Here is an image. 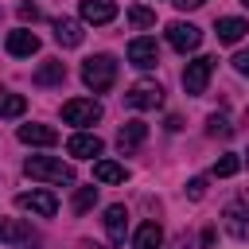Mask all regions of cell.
Listing matches in <instances>:
<instances>
[{
    "label": "cell",
    "mask_w": 249,
    "mask_h": 249,
    "mask_svg": "<svg viewBox=\"0 0 249 249\" xmlns=\"http://www.w3.org/2000/svg\"><path fill=\"white\" fill-rule=\"evenodd\" d=\"M93 249H97V245H93Z\"/></svg>",
    "instance_id": "836d02e7"
},
{
    "label": "cell",
    "mask_w": 249,
    "mask_h": 249,
    "mask_svg": "<svg viewBox=\"0 0 249 249\" xmlns=\"http://www.w3.org/2000/svg\"><path fill=\"white\" fill-rule=\"evenodd\" d=\"M19 140L31 144V148H54L58 144V132L51 124H19Z\"/></svg>",
    "instance_id": "5bb4252c"
},
{
    "label": "cell",
    "mask_w": 249,
    "mask_h": 249,
    "mask_svg": "<svg viewBox=\"0 0 249 249\" xmlns=\"http://www.w3.org/2000/svg\"><path fill=\"white\" fill-rule=\"evenodd\" d=\"M105 233H109L113 245H124V233H128V210H124L121 202L105 210Z\"/></svg>",
    "instance_id": "9a60e30c"
},
{
    "label": "cell",
    "mask_w": 249,
    "mask_h": 249,
    "mask_svg": "<svg viewBox=\"0 0 249 249\" xmlns=\"http://www.w3.org/2000/svg\"><path fill=\"white\" fill-rule=\"evenodd\" d=\"M23 109H27V97L0 86V117H23Z\"/></svg>",
    "instance_id": "7402d4cb"
},
{
    "label": "cell",
    "mask_w": 249,
    "mask_h": 249,
    "mask_svg": "<svg viewBox=\"0 0 249 249\" xmlns=\"http://www.w3.org/2000/svg\"><path fill=\"white\" fill-rule=\"evenodd\" d=\"M82 39H86V31H82L78 19H66V16L54 19V43H58V47H78Z\"/></svg>",
    "instance_id": "ac0fdd59"
},
{
    "label": "cell",
    "mask_w": 249,
    "mask_h": 249,
    "mask_svg": "<svg viewBox=\"0 0 249 249\" xmlns=\"http://www.w3.org/2000/svg\"><path fill=\"white\" fill-rule=\"evenodd\" d=\"M128 23H132L136 31H144V27H152V23H156V12H152V8H140V4H136V8H128Z\"/></svg>",
    "instance_id": "603a6c76"
},
{
    "label": "cell",
    "mask_w": 249,
    "mask_h": 249,
    "mask_svg": "<svg viewBox=\"0 0 249 249\" xmlns=\"http://www.w3.org/2000/svg\"><path fill=\"white\" fill-rule=\"evenodd\" d=\"M241 4H245V8H249V0H241Z\"/></svg>",
    "instance_id": "d6a6232c"
},
{
    "label": "cell",
    "mask_w": 249,
    "mask_h": 249,
    "mask_svg": "<svg viewBox=\"0 0 249 249\" xmlns=\"http://www.w3.org/2000/svg\"><path fill=\"white\" fill-rule=\"evenodd\" d=\"M245 31H249V23H245V19H237V16H226V19H218V23H214L218 43H241V39H245Z\"/></svg>",
    "instance_id": "e0dca14e"
},
{
    "label": "cell",
    "mask_w": 249,
    "mask_h": 249,
    "mask_svg": "<svg viewBox=\"0 0 249 249\" xmlns=\"http://www.w3.org/2000/svg\"><path fill=\"white\" fill-rule=\"evenodd\" d=\"M206 132H210V136H222V140H226V136L233 132V124H230V121H226L222 113H210V121H206Z\"/></svg>",
    "instance_id": "d4e9b609"
},
{
    "label": "cell",
    "mask_w": 249,
    "mask_h": 249,
    "mask_svg": "<svg viewBox=\"0 0 249 249\" xmlns=\"http://www.w3.org/2000/svg\"><path fill=\"white\" fill-rule=\"evenodd\" d=\"M8 54L12 58H27V54H35L39 51V35L35 31H27V27H16V31H8Z\"/></svg>",
    "instance_id": "7c38bea8"
},
{
    "label": "cell",
    "mask_w": 249,
    "mask_h": 249,
    "mask_svg": "<svg viewBox=\"0 0 249 249\" xmlns=\"http://www.w3.org/2000/svg\"><path fill=\"white\" fill-rule=\"evenodd\" d=\"M93 179L97 183H124L128 179V167L124 163H113V160H97L93 163Z\"/></svg>",
    "instance_id": "ffe728a7"
},
{
    "label": "cell",
    "mask_w": 249,
    "mask_h": 249,
    "mask_svg": "<svg viewBox=\"0 0 249 249\" xmlns=\"http://www.w3.org/2000/svg\"><path fill=\"white\" fill-rule=\"evenodd\" d=\"M160 245H163L160 222H144V226L136 230V237H132V249H160Z\"/></svg>",
    "instance_id": "44dd1931"
},
{
    "label": "cell",
    "mask_w": 249,
    "mask_h": 249,
    "mask_svg": "<svg viewBox=\"0 0 249 249\" xmlns=\"http://www.w3.org/2000/svg\"><path fill=\"white\" fill-rule=\"evenodd\" d=\"M101 136L97 132H74L70 140H66V152L74 156V160H93V156H101Z\"/></svg>",
    "instance_id": "8fae6325"
},
{
    "label": "cell",
    "mask_w": 249,
    "mask_h": 249,
    "mask_svg": "<svg viewBox=\"0 0 249 249\" xmlns=\"http://www.w3.org/2000/svg\"><path fill=\"white\" fill-rule=\"evenodd\" d=\"M4 241L19 245V249H35V245H39V233H35V230H31L27 222L12 218V222H8V230H4Z\"/></svg>",
    "instance_id": "2e32d148"
},
{
    "label": "cell",
    "mask_w": 249,
    "mask_h": 249,
    "mask_svg": "<svg viewBox=\"0 0 249 249\" xmlns=\"http://www.w3.org/2000/svg\"><path fill=\"white\" fill-rule=\"evenodd\" d=\"M23 171L31 175V179H43V183H74V167L70 163H62V160H54V156H27L23 160Z\"/></svg>",
    "instance_id": "7a4b0ae2"
},
{
    "label": "cell",
    "mask_w": 249,
    "mask_h": 249,
    "mask_svg": "<svg viewBox=\"0 0 249 249\" xmlns=\"http://www.w3.org/2000/svg\"><path fill=\"white\" fill-rule=\"evenodd\" d=\"M82 82H86L93 93L113 89V82H117V58H113V54H89V58L82 62Z\"/></svg>",
    "instance_id": "6da1fadb"
},
{
    "label": "cell",
    "mask_w": 249,
    "mask_h": 249,
    "mask_svg": "<svg viewBox=\"0 0 249 249\" xmlns=\"http://www.w3.org/2000/svg\"><path fill=\"white\" fill-rule=\"evenodd\" d=\"M222 226H226L230 237L249 241V202H230L226 214H222Z\"/></svg>",
    "instance_id": "ba28073f"
},
{
    "label": "cell",
    "mask_w": 249,
    "mask_h": 249,
    "mask_svg": "<svg viewBox=\"0 0 249 249\" xmlns=\"http://www.w3.org/2000/svg\"><path fill=\"white\" fill-rule=\"evenodd\" d=\"M4 230H8V222H4V218H0V241H4Z\"/></svg>",
    "instance_id": "4dcf8cb0"
},
{
    "label": "cell",
    "mask_w": 249,
    "mask_h": 249,
    "mask_svg": "<svg viewBox=\"0 0 249 249\" xmlns=\"http://www.w3.org/2000/svg\"><path fill=\"white\" fill-rule=\"evenodd\" d=\"M62 121L66 124H97L101 121V101H86V97H74V101H66L62 105Z\"/></svg>",
    "instance_id": "5b68a950"
},
{
    "label": "cell",
    "mask_w": 249,
    "mask_h": 249,
    "mask_svg": "<svg viewBox=\"0 0 249 249\" xmlns=\"http://www.w3.org/2000/svg\"><path fill=\"white\" fill-rule=\"evenodd\" d=\"M78 12H82V23H93V27L117 19V4H113V0H82Z\"/></svg>",
    "instance_id": "30bf717a"
},
{
    "label": "cell",
    "mask_w": 249,
    "mask_h": 249,
    "mask_svg": "<svg viewBox=\"0 0 249 249\" xmlns=\"http://www.w3.org/2000/svg\"><path fill=\"white\" fill-rule=\"evenodd\" d=\"M245 163H249V152H245Z\"/></svg>",
    "instance_id": "1f68e13d"
},
{
    "label": "cell",
    "mask_w": 249,
    "mask_h": 249,
    "mask_svg": "<svg viewBox=\"0 0 249 249\" xmlns=\"http://www.w3.org/2000/svg\"><path fill=\"white\" fill-rule=\"evenodd\" d=\"M128 62H132V66H140V70H152V66L160 62V43H156V39H148V35L132 39V43H128Z\"/></svg>",
    "instance_id": "9c48e42d"
},
{
    "label": "cell",
    "mask_w": 249,
    "mask_h": 249,
    "mask_svg": "<svg viewBox=\"0 0 249 249\" xmlns=\"http://www.w3.org/2000/svg\"><path fill=\"white\" fill-rule=\"evenodd\" d=\"M144 140H148V124H144V121H124V124H121V132H117V148H121L124 156H128V152H136Z\"/></svg>",
    "instance_id": "4fadbf2b"
},
{
    "label": "cell",
    "mask_w": 249,
    "mask_h": 249,
    "mask_svg": "<svg viewBox=\"0 0 249 249\" xmlns=\"http://www.w3.org/2000/svg\"><path fill=\"white\" fill-rule=\"evenodd\" d=\"M237 167H241V160L230 152V156H222V160L214 163V175H218V179H230V175H237Z\"/></svg>",
    "instance_id": "484cf974"
},
{
    "label": "cell",
    "mask_w": 249,
    "mask_h": 249,
    "mask_svg": "<svg viewBox=\"0 0 249 249\" xmlns=\"http://www.w3.org/2000/svg\"><path fill=\"white\" fill-rule=\"evenodd\" d=\"M202 4H206V0H175V8H183V12H187V8H202Z\"/></svg>",
    "instance_id": "f546056e"
},
{
    "label": "cell",
    "mask_w": 249,
    "mask_h": 249,
    "mask_svg": "<svg viewBox=\"0 0 249 249\" xmlns=\"http://www.w3.org/2000/svg\"><path fill=\"white\" fill-rule=\"evenodd\" d=\"M233 70H237V74H245V78H249V47H245V51H237V54H233Z\"/></svg>",
    "instance_id": "4316f807"
},
{
    "label": "cell",
    "mask_w": 249,
    "mask_h": 249,
    "mask_svg": "<svg viewBox=\"0 0 249 249\" xmlns=\"http://www.w3.org/2000/svg\"><path fill=\"white\" fill-rule=\"evenodd\" d=\"M19 19H23V23H27V19L35 23V19H39V8H35V4H19Z\"/></svg>",
    "instance_id": "f1b7e54d"
},
{
    "label": "cell",
    "mask_w": 249,
    "mask_h": 249,
    "mask_svg": "<svg viewBox=\"0 0 249 249\" xmlns=\"http://www.w3.org/2000/svg\"><path fill=\"white\" fill-rule=\"evenodd\" d=\"M31 82L35 86H62L66 82V62H58V58H47L35 74H31Z\"/></svg>",
    "instance_id": "d6986e66"
},
{
    "label": "cell",
    "mask_w": 249,
    "mask_h": 249,
    "mask_svg": "<svg viewBox=\"0 0 249 249\" xmlns=\"http://www.w3.org/2000/svg\"><path fill=\"white\" fill-rule=\"evenodd\" d=\"M93 202H97V187H78L74 191V214H86Z\"/></svg>",
    "instance_id": "cb8c5ba5"
},
{
    "label": "cell",
    "mask_w": 249,
    "mask_h": 249,
    "mask_svg": "<svg viewBox=\"0 0 249 249\" xmlns=\"http://www.w3.org/2000/svg\"><path fill=\"white\" fill-rule=\"evenodd\" d=\"M206 195V179H191L187 183V198H202Z\"/></svg>",
    "instance_id": "83f0119b"
},
{
    "label": "cell",
    "mask_w": 249,
    "mask_h": 249,
    "mask_svg": "<svg viewBox=\"0 0 249 249\" xmlns=\"http://www.w3.org/2000/svg\"><path fill=\"white\" fill-rule=\"evenodd\" d=\"M16 206L27 210V214H39V218H54L58 198L51 191H23V195H16Z\"/></svg>",
    "instance_id": "8992f818"
},
{
    "label": "cell",
    "mask_w": 249,
    "mask_h": 249,
    "mask_svg": "<svg viewBox=\"0 0 249 249\" xmlns=\"http://www.w3.org/2000/svg\"><path fill=\"white\" fill-rule=\"evenodd\" d=\"M214 62H218V58H210V54H198L195 62H187V70H183V89H187L191 97L206 93L210 74H214Z\"/></svg>",
    "instance_id": "3957f363"
},
{
    "label": "cell",
    "mask_w": 249,
    "mask_h": 249,
    "mask_svg": "<svg viewBox=\"0 0 249 249\" xmlns=\"http://www.w3.org/2000/svg\"><path fill=\"white\" fill-rule=\"evenodd\" d=\"M124 105H128V109H156V105H163V86L152 82V78H140V82L124 93Z\"/></svg>",
    "instance_id": "277c9868"
},
{
    "label": "cell",
    "mask_w": 249,
    "mask_h": 249,
    "mask_svg": "<svg viewBox=\"0 0 249 249\" xmlns=\"http://www.w3.org/2000/svg\"><path fill=\"white\" fill-rule=\"evenodd\" d=\"M167 43H171L179 54H187V51H198V43H202V31H198L195 23H183V19H175V23H167Z\"/></svg>",
    "instance_id": "52a82bcc"
}]
</instances>
